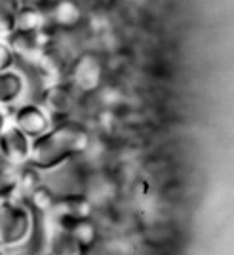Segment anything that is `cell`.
<instances>
[{"label":"cell","instance_id":"1","mask_svg":"<svg viewBox=\"0 0 234 255\" xmlns=\"http://www.w3.org/2000/svg\"><path fill=\"white\" fill-rule=\"evenodd\" d=\"M90 131L75 118L55 122L42 137L31 141V154L27 164L44 175L71 160L80 158L90 150Z\"/></svg>","mask_w":234,"mask_h":255},{"label":"cell","instance_id":"2","mask_svg":"<svg viewBox=\"0 0 234 255\" xmlns=\"http://www.w3.org/2000/svg\"><path fill=\"white\" fill-rule=\"evenodd\" d=\"M38 236V215L23 198L0 200V250H29Z\"/></svg>","mask_w":234,"mask_h":255},{"label":"cell","instance_id":"3","mask_svg":"<svg viewBox=\"0 0 234 255\" xmlns=\"http://www.w3.org/2000/svg\"><path fill=\"white\" fill-rule=\"evenodd\" d=\"M44 183L52 189L57 198L84 194L86 175L80 166V158L71 160L63 166L44 173Z\"/></svg>","mask_w":234,"mask_h":255},{"label":"cell","instance_id":"4","mask_svg":"<svg viewBox=\"0 0 234 255\" xmlns=\"http://www.w3.org/2000/svg\"><path fill=\"white\" fill-rule=\"evenodd\" d=\"M31 69L15 65L0 73V107H19L31 99Z\"/></svg>","mask_w":234,"mask_h":255},{"label":"cell","instance_id":"5","mask_svg":"<svg viewBox=\"0 0 234 255\" xmlns=\"http://www.w3.org/2000/svg\"><path fill=\"white\" fill-rule=\"evenodd\" d=\"M36 101L44 107V111L50 115L55 124L63 120H73V113L76 111V103H78V94L69 84H52L48 88H42Z\"/></svg>","mask_w":234,"mask_h":255},{"label":"cell","instance_id":"6","mask_svg":"<svg viewBox=\"0 0 234 255\" xmlns=\"http://www.w3.org/2000/svg\"><path fill=\"white\" fill-rule=\"evenodd\" d=\"M71 73V82L69 86L75 90L76 94H90L101 88L103 82V63L101 59L94 53H82L76 57L73 67L69 69Z\"/></svg>","mask_w":234,"mask_h":255},{"label":"cell","instance_id":"7","mask_svg":"<svg viewBox=\"0 0 234 255\" xmlns=\"http://www.w3.org/2000/svg\"><path fill=\"white\" fill-rule=\"evenodd\" d=\"M23 135L34 141L42 137L44 133L53 126V120L44 111V107L38 101H29L13 109V124Z\"/></svg>","mask_w":234,"mask_h":255},{"label":"cell","instance_id":"8","mask_svg":"<svg viewBox=\"0 0 234 255\" xmlns=\"http://www.w3.org/2000/svg\"><path fill=\"white\" fill-rule=\"evenodd\" d=\"M0 152L11 168H21L29 162L31 154V139L23 135L15 126L4 128L0 133Z\"/></svg>","mask_w":234,"mask_h":255},{"label":"cell","instance_id":"9","mask_svg":"<svg viewBox=\"0 0 234 255\" xmlns=\"http://www.w3.org/2000/svg\"><path fill=\"white\" fill-rule=\"evenodd\" d=\"M48 19H52L55 27H59L61 31L75 29L82 19V10L78 6L76 0H55L50 10H46Z\"/></svg>","mask_w":234,"mask_h":255},{"label":"cell","instance_id":"10","mask_svg":"<svg viewBox=\"0 0 234 255\" xmlns=\"http://www.w3.org/2000/svg\"><path fill=\"white\" fill-rule=\"evenodd\" d=\"M88 250L80 244L73 231L55 229L46 242V255H86Z\"/></svg>","mask_w":234,"mask_h":255},{"label":"cell","instance_id":"11","mask_svg":"<svg viewBox=\"0 0 234 255\" xmlns=\"http://www.w3.org/2000/svg\"><path fill=\"white\" fill-rule=\"evenodd\" d=\"M46 25H48V13H46V10L34 6V4H25L17 11L13 31L42 32L46 31Z\"/></svg>","mask_w":234,"mask_h":255},{"label":"cell","instance_id":"12","mask_svg":"<svg viewBox=\"0 0 234 255\" xmlns=\"http://www.w3.org/2000/svg\"><path fill=\"white\" fill-rule=\"evenodd\" d=\"M13 198H19L17 168L4 166L0 170V200H13Z\"/></svg>","mask_w":234,"mask_h":255},{"label":"cell","instance_id":"13","mask_svg":"<svg viewBox=\"0 0 234 255\" xmlns=\"http://www.w3.org/2000/svg\"><path fill=\"white\" fill-rule=\"evenodd\" d=\"M23 4L19 0H0V36H8L15 27V17Z\"/></svg>","mask_w":234,"mask_h":255},{"label":"cell","instance_id":"14","mask_svg":"<svg viewBox=\"0 0 234 255\" xmlns=\"http://www.w3.org/2000/svg\"><path fill=\"white\" fill-rule=\"evenodd\" d=\"M15 65H17V61H15V55L8 46V42H0V73L8 71Z\"/></svg>","mask_w":234,"mask_h":255},{"label":"cell","instance_id":"15","mask_svg":"<svg viewBox=\"0 0 234 255\" xmlns=\"http://www.w3.org/2000/svg\"><path fill=\"white\" fill-rule=\"evenodd\" d=\"M6 255H34L29 250H13V252H6Z\"/></svg>","mask_w":234,"mask_h":255},{"label":"cell","instance_id":"16","mask_svg":"<svg viewBox=\"0 0 234 255\" xmlns=\"http://www.w3.org/2000/svg\"><path fill=\"white\" fill-rule=\"evenodd\" d=\"M4 128H6V113H4L2 107H0V133L4 131Z\"/></svg>","mask_w":234,"mask_h":255},{"label":"cell","instance_id":"17","mask_svg":"<svg viewBox=\"0 0 234 255\" xmlns=\"http://www.w3.org/2000/svg\"><path fill=\"white\" fill-rule=\"evenodd\" d=\"M0 255H6V252H4V250H0Z\"/></svg>","mask_w":234,"mask_h":255}]
</instances>
